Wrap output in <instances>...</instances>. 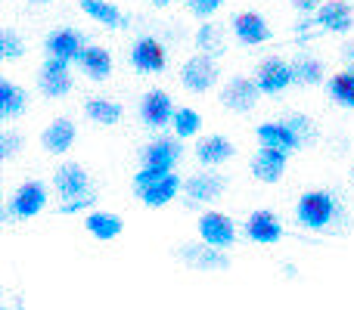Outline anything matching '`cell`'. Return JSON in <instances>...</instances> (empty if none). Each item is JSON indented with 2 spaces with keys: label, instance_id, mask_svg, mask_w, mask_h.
<instances>
[{
  "label": "cell",
  "instance_id": "obj_1",
  "mask_svg": "<svg viewBox=\"0 0 354 310\" xmlns=\"http://www.w3.org/2000/svg\"><path fill=\"white\" fill-rule=\"evenodd\" d=\"M295 217H299V224L308 226V230H324V226L333 224V217H336V199H333L326 189H311V193H305L299 199Z\"/></svg>",
  "mask_w": 354,
  "mask_h": 310
},
{
  "label": "cell",
  "instance_id": "obj_2",
  "mask_svg": "<svg viewBox=\"0 0 354 310\" xmlns=\"http://www.w3.org/2000/svg\"><path fill=\"white\" fill-rule=\"evenodd\" d=\"M218 62H214L212 53H196L183 62L180 68V84L193 93H205L218 84Z\"/></svg>",
  "mask_w": 354,
  "mask_h": 310
},
{
  "label": "cell",
  "instance_id": "obj_3",
  "mask_svg": "<svg viewBox=\"0 0 354 310\" xmlns=\"http://www.w3.org/2000/svg\"><path fill=\"white\" fill-rule=\"evenodd\" d=\"M44 205H47V189H44V183L25 180L22 186L12 193V199H10V205H6L3 217H19V220L37 217V214L44 211Z\"/></svg>",
  "mask_w": 354,
  "mask_h": 310
},
{
  "label": "cell",
  "instance_id": "obj_4",
  "mask_svg": "<svg viewBox=\"0 0 354 310\" xmlns=\"http://www.w3.org/2000/svg\"><path fill=\"white\" fill-rule=\"evenodd\" d=\"M68 59H59V56H47L44 62L41 75H37V87H41L44 97L56 99V97H66L72 90V75H68Z\"/></svg>",
  "mask_w": 354,
  "mask_h": 310
},
{
  "label": "cell",
  "instance_id": "obj_5",
  "mask_svg": "<svg viewBox=\"0 0 354 310\" xmlns=\"http://www.w3.org/2000/svg\"><path fill=\"white\" fill-rule=\"evenodd\" d=\"M199 236L205 245H214V249H230L236 242V224H233L227 214L221 211H205L199 217Z\"/></svg>",
  "mask_w": 354,
  "mask_h": 310
},
{
  "label": "cell",
  "instance_id": "obj_6",
  "mask_svg": "<svg viewBox=\"0 0 354 310\" xmlns=\"http://www.w3.org/2000/svg\"><path fill=\"white\" fill-rule=\"evenodd\" d=\"M258 97H261V87H258V81H252V78H233V81H227L224 93H221V103H224V109L243 115V112L255 109Z\"/></svg>",
  "mask_w": 354,
  "mask_h": 310
},
{
  "label": "cell",
  "instance_id": "obj_7",
  "mask_svg": "<svg viewBox=\"0 0 354 310\" xmlns=\"http://www.w3.org/2000/svg\"><path fill=\"white\" fill-rule=\"evenodd\" d=\"M258 87H261V93H268V97H274V93H283L289 84L295 81V68L289 66V62L277 59V56H270V59H264L261 66H258V75H255Z\"/></svg>",
  "mask_w": 354,
  "mask_h": 310
},
{
  "label": "cell",
  "instance_id": "obj_8",
  "mask_svg": "<svg viewBox=\"0 0 354 310\" xmlns=\"http://www.w3.org/2000/svg\"><path fill=\"white\" fill-rule=\"evenodd\" d=\"M131 66L137 72H147V75H156V72H165L168 66V56H165V47H162L156 37H140V41L131 47Z\"/></svg>",
  "mask_w": 354,
  "mask_h": 310
},
{
  "label": "cell",
  "instance_id": "obj_9",
  "mask_svg": "<svg viewBox=\"0 0 354 310\" xmlns=\"http://www.w3.org/2000/svg\"><path fill=\"white\" fill-rule=\"evenodd\" d=\"M245 236L258 245H274L283 239V224L274 211L261 208V211H252L249 220H245Z\"/></svg>",
  "mask_w": 354,
  "mask_h": 310
},
{
  "label": "cell",
  "instance_id": "obj_10",
  "mask_svg": "<svg viewBox=\"0 0 354 310\" xmlns=\"http://www.w3.org/2000/svg\"><path fill=\"white\" fill-rule=\"evenodd\" d=\"M258 143H261V146H274V149H280V153H286V155L305 146V143H301V137L295 134V128L289 122L258 124Z\"/></svg>",
  "mask_w": 354,
  "mask_h": 310
},
{
  "label": "cell",
  "instance_id": "obj_11",
  "mask_svg": "<svg viewBox=\"0 0 354 310\" xmlns=\"http://www.w3.org/2000/svg\"><path fill=\"white\" fill-rule=\"evenodd\" d=\"M174 112L177 109L165 90H149L147 97L140 99V122L147 124V128H165V124H171Z\"/></svg>",
  "mask_w": 354,
  "mask_h": 310
},
{
  "label": "cell",
  "instance_id": "obj_12",
  "mask_svg": "<svg viewBox=\"0 0 354 310\" xmlns=\"http://www.w3.org/2000/svg\"><path fill=\"white\" fill-rule=\"evenodd\" d=\"M143 164L147 168H159V171H174V164L180 162V143L174 137H159L149 146H143Z\"/></svg>",
  "mask_w": 354,
  "mask_h": 310
},
{
  "label": "cell",
  "instance_id": "obj_13",
  "mask_svg": "<svg viewBox=\"0 0 354 310\" xmlns=\"http://www.w3.org/2000/svg\"><path fill=\"white\" fill-rule=\"evenodd\" d=\"M47 47V56H59V59H68V62H78L81 53H84V37L78 35L75 28H56L53 35L44 41Z\"/></svg>",
  "mask_w": 354,
  "mask_h": 310
},
{
  "label": "cell",
  "instance_id": "obj_14",
  "mask_svg": "<svg viewBox=\"0 0 354 310\" xmlns=\"http://www.w3.org/2000/svg\"><path fill=\"white\" fill-rule=\"evenodd\" d=\"M314 25H320V28H326V31H336V35H345L354 25V12L345 0H330V3L317 6Z\"/></svg>",
  "mask_w": 354,
  "mask_h": 310
},
{
  "label": "cell",
  "instance_id": "obj_15",
  "mask_svg": "<svg viewBox=\"0 0 354 310\" xmlns=\"http://www.w3.org/2000/svg\"><path fill=\"white\" fill-rule=\"evenodd\" d=\"M180 186H183L180 177L168 171V174L156 177L153 183H147V186L137 189V193H140V199H143V205L147 208H162V205H168L177 193H180Z\"/></svg>",
  "mask_w": 354,
  "mask_h": 310
},
{
  "label": "cell",
  "instance_id": "obj_16",
  "mask_svg": "<svg viewBox=\"0 0 354 310\" xmlns=\"http://www.w3.org/2000/svg\"><path fill=\"white\" fill-rule=\"evenodd\" d=\"M53 186L66 202L91 193V180H87V174H84L81 164H62V168L56 171V177H53Z\"/></svg>",
  "mask_w": 354,
  "mask_h": 310
},
{
  "label": "cell",
  "instance_id": "obj_17",
  "mask_svg": "<svg viewBox=\"0 0 354 310\" xmlns=\"http://www.w3.org/2000/svg\"><path fill=\"white\" fill-rule=\"evenodd\" d=\"M233 35L239 37V43L255 47V43L270 41V25L264 22L258 12H239V16L233 19Z\"/></svg>",
  "mask_w": 354,
  "mask_h": 310
},
{
  "label": "cell",
  "instance_id": "obj_18",
  "mask_svg": "<svg viewBox=\"0 0 354 310\" xmlns=\"http://www.w3.org/2000/svg\"><path fill=\"white\" fill-rule=\"evenodd\" d=\"M177 255H180L183 261H187L189 267H196V270H227L230 267V258L224 255V249H214V245H208V249H199V245H183Z\"/></svg>",
  "mask_w": 354,
  "mask_h": 310
},
{
  "label": "cell",
  "instance_id": "obj_19",
  "mask_svg": "<svg viewBox=\"0 0 354 310\" xmlns=\"http://www.w3.org/2000/svg\"><path fill=\"white\" fill-rule=\"evenodd\" d=\"M283 171H286V153H280L274 146H261V153L252 162V174L261 183H277L283 177Z\"/></svg>",
  "mask_w": 354,
  "mask_h": 310
},
{
  "label": "cell",
  "instance_id": "obj_20",
  "mask_svg": "<svg viewBox=\"0 0 354 310\" xmlns=\"http://www.w3.org/2000/svg\"><path fill=\"white\" fill-rule=\"evenodd\" d=\"M75 137H78L75 124L68 122V118H56V122L41 134V143H44V149H47V153L62 155V153H68V149H72Z\"/></svg>",
  "mask_w": 354,
  "mask_h": 310
},
{
  "label": "cell",
  "instance_id": "obj_21",
  "mask_svg": "<svg viewBox=\"0 0 354 310\" xmlns=\"http://www.w3.org/2000/svg\"><path fill=\"white\" fill-rule=\"evenodd\" d=\"M224 177L218 174H196L183 183V193H187L189 202H214L221 193H224Z\"/></svg>",
  "mask_w": 354,
  "mask_h": 310
},
{
  "label": "cell",
  "instance_id": "obj_22",
  "mask_svg": "<svg viewBox=\"0 0 354 310\" xmlns=\"http://www.w3.org/2000/svg\"><path fill=\"white\" fill-rule=\"evenodd\" d=\"M84 226H87V233H91L93 239H100V242H112V239H118V236H122V230H124L122 217H118V214H112V211L87 214Z\"/></svg>",
  "mask_w": 354,
  "mask_h": 310
},
{
  "label": "cell",
  "instance_id": "obj_23",
  "mask_svg": "<svg viewBox=\"0 0 354 310\" xmlns=\"http://www.w3.org/2000/svg\"><path fill=\"white\" fill-rule=\"evenodd\" d=\"M233 143L227 140V137L214 134V137H205V140L196 146V158H199L202 164H208V168H214V164H224L227 158H233Z\"/></svg>",
  "mask_w": 354,
  "mask_h": 310
},
{
  "label": "cell",
  "instance_id": "obj_24",
  "mask_svg": "<svg viewBox=\"0 0 354 310\" xmlns=\"http://www.w3.org/2000/svg\"><path fill=\"white\" fill-rule=\"evenodd\" d=\"M78 66L91 81H106L112 75V56H109V50H103V47H87L84 53H81Z\"/></svg>",
  "mask_w": 354,
  "mask_h": 310
},
{
  "label": "cell",
  "instance_id": "obj_25",
  "mask_svg": "<svg viewBox=\"0 0 354 310\" xmlns=\"http://www.w3.org/2000/svg\"><path fill=\"white\" fill-rule=\"evenodd\" d=\"M326 90H330V97H333L336 106L354 109V68H345V72L333 75L330 84H326Z\"/></svg>",
  "mask_w": 354,
  "mask_h": 310
},
{
  "label": "cell",
  "instance_id": "obj_26",
  "mask_svg": "<svg viewBox=\"0 0 354 310\" xmlns=\"http://www.w3.org/2000/svg\"><path fill=\"white\" fill-rule=\"evenodd\" d=\"M84 112L87 118H91L93 124H103V128H109V124H118V118H122V106L112 103V99H87L84 103Z\"/></svg>",
  "mask_w": 354,
  "mask_h": 310
},
{
  "label": "cell",
  "instance_id": "obj_27",
  "mask_svg": "<svg viewBox=\"0 0 354 310\" xmlns=\"http://www.w3.org/2000/svg\"><path fill=\"white\" fill-rule=\"evenodd\" d=\"M25 103H28V97H25V90H19L12 81H0V118H16L19 112H25Z\"/></svg>",
  "mask_w": 354,
  "mask_h": 310
},
{
  "label": "cell",
  "instance_id": "obj_28",
  "mask_svg": "<svg viewBox=\"0 0 354 310\" xmlns=\"http://www.w3.org/2000/svg\"><path fill=\"white\" fill-rule=\"evenodd\" d=\"M81 10H84V16H91L93 22L106 25V28H118L122 25V12L109 0H81Z\"/></svg>",
  "mask_w": 354,
  "mask_h": 310
},
{
  "label": "cell",
  "instance_id": "obj_29",
  "mask_svg": "<svg viewBox=\"0 0 354 310\" xmlns=\"http://www.w3.org/2000/svg\"><path fill=\"white\" fill-rule=\"evenodd\" d=\"M292 68H295V81L299 84H320L324 81V62L311 59V56H299L292 62Z\"/></svg>",
  "mask_w": 354,
  "mask_h": 310
},
{
  "label": "cell",
  "instance_id": "obj_30",
  "mask_svg": "<svg viewBox=\"0 0 354 310\" xmlns=\"http://www.w3.org/2000/svg\"><path fill=\"white\" fill-rule=\"evenodd\" d=\"M171 124H174V134L180 137V140H187V137L199 134L202 118H199V112H196V109H177L174 118H171Z\"/></svg>",
  "mask_w": 354,
  "mask_h": 310
},
{
  "label": "cell",
  "instance_id": "obj_31",
  "mask_svg": "<svg viewBox=\"0 0 354 310\" xmlns=\"http://www.w3.org/2000/svg\"><path fill=\"white\" fill-rule=\"evenodd\" d=\"M22 50H25V43L19 41L16 31H10V28L0 31V59H19Z\"/></svg>",
  "mask_w": 354,
  "mask_h": 310
},
{
  "label": "cell",
  "instance_id": "obj_32",
  "mask_svg": "<svg viewBox=\"0 0 354 310\" xmlns=\"http://www.w3.org/2000/svg\"><path fill=\"white\" fill-rule=\"evenodd\" d=\"M196 43H199V50H208V53H221V47H218V28H214V25H199Z\"/></svg>",
  "mask_w": 354,
  "mask_h": 310
},
{
  "label": "cell",
  "instance_id": "obj_33",
  "mask_svg": "<svg viewBox=\"0 0 354 310\" xmlns=\"http://www.w3.org/2000/svg\"><path fill=\"white\" fill-rule=\"evenodd\" d=\"M289 124H292V128H295V134L301 137V143H311V140H314V134H317V130H314V124L308 122L305 115H295V118H289Z\"/></svg>",
  "mask_w": 354,
  "mask_h": 310
},
{
  "label": "cell",
  "instance_id": "obj_34",
  "mask_svg": "<svg viewBox=\"0 0 354 310\" xmlns=\"http://www.w3.org/2000/svg\"><path fill=\"white\" fill-rule=\"evenodd\" d=\"M218 6H221V0H189V12H193V16H199V19L212 16Z\"/></svg>",
  "mask_w": 354,
  "mask_h": 310
},
{
  "label": "cell",
  "instance_id": "obj_35",
  "mask_svg": "<svg viewBox=\"0 0 354 310\" xmlns=\"http://www.w3.org/2000/svg\"><path fill=\"white\" fill-rule=\"evenodd\" d=\"M16 149H19V137L10 134V130H3V134H0V158H12Z\"/></svg>",
  "mask_w": 354,
  "mask_h": 310
},
{
  "label": "cell",
  "instance_id": "obj_36",
  "mask_svg": "<svg viewBox=\"0 0 354 310\" xmlns=\"http://www.w3.org/2000/svg\"><path fill=\"white\" fill-rule=\"evenodd\" d=\"M93 202H97V195H78V199H68L66 205H62V214H75V211H81V208H91Z\"/></svg>",
  "mask_w": 354,
  "mask_h": 310
},
{
  "label": "cell",
  "instance_id": "obj_37",
  "mask_svg": "<svg viewBox=\"0 0 354 310\" xmlns=\"http://www.w3.org/2000/svg\"><path fill=\"white\" fill-rule=\"evenodd\" d=\"M292 6L299 12H311V10H317L320 6V0H292Z\"/></svg>",
  "mask_w": 354,
  "mask_h": 310
},
{
  "label": "cell",
  "instance_id": "obj_38",
  "mask_svg": "<svg viewBox=\"0 0 354 310\" xmlns=\"http://www.w3.org/2000/svg\"><path fill=\"white\" fill-rule=\"evenodd\" d=\"M149 3H153V6H168L171 0H149Z\"/></svg>",
  "mask_w": 354,
  "mask_h": 310
},
{
  "label": "cell",
  "instance_id": "obj_39",
  "mask_svg": "<svg viewBox=\"0 0 354 310\" xmlns=\"http://www.w3.org/2000/svg\"><path fill=\"white\" fill-rule=\"evenodd\" d=\"M31 3H50V0H31Z\"/></svg>",
  "mask_w": 354,
  "mask_h": 310
}]
</instances>
